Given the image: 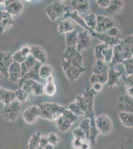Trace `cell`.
<instances>
[{
	"mask_svg": "<svg viewBox=\"0 0 133 149\" xmlns=\"http://www.w3.org/2000/svg\"><path fill=\"white\" fill-rule=\"evenodd\" d=\"M97 94L93 88L89 86H86L85 88L84 91L83 93V97L86 105V117H88L91 120V129L90 132L88 141L91 146H94L96 142V139L97 136L100 134L96 129L95 124V115L94 109V97Z\"/></svg>",
	"mask_w": 133,
	"mask_h": 149,
	"instance_id": "1",
	"label": "cell"
},
{
	"mask_svg": "<svg viewBox=\"0 0 133 149\" xmlns=\"http://www.w3.org/2000/svg\"><path fill=\"white\" fill-rule=\"evenodd\" d=\"M40 110V116L49 120H56L62 115L67 109L57 103L44 102L38 105Z\"/></svg>",
	"mask_w": 133,
	"mask_h": 149,
	"instance_id": "2",
	"label": "cell"
},
{
	"mask_svg": "<svg viewBox=\"0 0 133 149\" xmlns=\"http://www.w3.org/2000/svg\"><path fill=\"white\" fill-rule=\"evenodd\" d=\"M20 111V104L16 100L7 105H4L0 114L6 122H13L19 116Z\"/></svg>",
	"mask_w": 133,
	"mask_h": 149,
	"instance_id": "3",
	"label": "cell"
},
{
	"mask_svg": "<svg viewBox=\"0 0 133 149\" xmlns=\"http://www.w3.org/2000/svg\"><path fill=\"white\" fill-rule=\"evenodd\" d=\"M69 7L58 1L50 3L46 7L44 12L52 21H55L66 13Z\"/></svg>",
	"mask_w": 133,
	"mask_h": 149,
	"instance_id": "4",
	"label": "cell"
},
{
	"mask_svg": "<svg viewBox=\"0 0 133 149\" xmlns=\"http://www.w3.org/2000/svg\"><path fill=\"white\" fill-rule=\"evenodd\" d=\"M61 66L64 74L67 77L71 83H74L78 80L82 73L86 71V69L84 68H79L62 58Z\"/></svg>",
	"mask_w": 133,
	"mask_h": 149,
	"instance_id": "5",
	"label": "cell"
},
{
	"mask_svg": "<svg viewBox=\"0 0 133 149\" xmlns=\"http://www.w3.org/2000/svg\"><path fill=\"white\" fill-rule=\"evenodd\" d=\"M62 58L79 68H84L83 56L77 51L76 46H67L65 51L63 53Z\"/></svg>",
	"mask_w": 133,
	"mask_h": 149,
	"instance_id": "6",
	"label": "cell"
},
{
	"mask_svg": "<svg viewBox=\"0 0 133 149\" xmlns=\"http://www.w3.org/2000/svg\"><path fill=\"white\" fill-rule=\"evenodd\" d=\"M96 129L100 134L107 135L110 134L112 129V122L107 115L102 114L95 119Z\"/></svg>",
	"mask_w": 133,
	"mask_h": 149,
	"instance_id": "7",
	"label": "cell"
},
{
	"mask_svg": "<svg viewBox=\"0 0 133 149\" xmlns=\"http://www.w3.org/2000/svg\"><path fill=\"white\" fill-rule=\"evenodd\" d=\"M13 53L0 51V74L6 78H8V69L14 62Z\"/></svg>",
	"mask_w": 133,
	"mask_h": 149,
	"instance_id": "8",
	"label": "cell"
},
{
	"mask_svg": "<svg viewBox=\"0 0 133 149\" xmlns=\"http://www.w3.org/2000/svg\"><path fill=\"white\" fill-rule=\"evenodd\" d=\"M118 111L133 113V98L127 93L121 95L116 103Z\"/></svg>",
	"mask_w": 133,
	"mask_h": 149,
	"instance_id": "9",
	"label": "cell"
},
{
	"mask_svg": "<svg viewBox=\"0 0 133 149\" xmlns=\"http://www.w3.org/2000/svg\"><path fill=\"white\" fill-rule=\"evenodd\" d=\"M3 2L6 12L12 16H19L24 10V4L19 0H7Z\"/></svg>",
	"mask_w": 133,
	"mask_h": 149,
	"instance_id": "10",
	"label": "cell"
},
{
	"mask_svg": "<svg viewBox=\"0 0 133 149\" xmlns=\"http://www.w3.org/2000/svg\"><path fill=\"white\" fill-rule=\"evenodd\" d=\"M96 26L94 32L98 33H103L106 32L111 27L114 26V22L108 17L99 15L96 16Z\"/></svg>",
	"mask_w": 133,
	"mask_h": 149,
	"instance_id": "11",
	"label": "cell"
},
{
	"mask_svg": "<svg viewBox=\"0 0 133 149\" xmlns=\"http://www.w3.org/2000/svg\"><path fill=\"white\" fill-rule=\"evenodd\" d=\"M89 33L91 34V36L93 37H95L96 39L102 41L103 43H104L105 44L110 47H114L119 44L121 41V35L118 36L117 37H113L108 36L106 33H98L94 32V31H91Z\"/></svg>",
	"mask_w": 133,
	"mask_h": 149,
	"instance_id": "12",
	"label": "cell"
},
{
	"mask_svg": "<svg viewBox=\"0 0 133 149\" xmlns=\"http://www.w3.org/2000/svg\"><path fill=\"white\" fill-rule=\"evenodd\" d=\"M38 116H40V110L38 107L36 105L29 107L22 113L24 122L29 124L35 123Z\"/></svg>",
	"mask_w": 133,
	"mask_h": 149,
	"instance_id": "13",
	"label": "cell"
},
{
	"mask_svg": "<svg viewBox=\"0 0 133 149\" xmlns=\"http://www.w3.org/2000/svg\"><path fill=\"white\" fill-rule=\"evenodd\" d=\"M122 71H117L114 67H109L107 72V81L106 85L108 88H112L121 83Z\"/></svg>",
	"mask_w": 133,
	"mask_h": 149,
	"instance_id": "14",
	"label": "cell"
},
{
	"mask_svg": "<svg viewBox=\"0 0 133 149\" xmlns=\"http://www.w3.org/2000/svg\"><path fill=\"white\" fill-rule=\"evenodd\" d=\"M91 45V40L89 37L88 31L84 30L78 32V41L76 49L80 52L83 50H86Z\"/></svg>",
	"mask_w": 133,
	"mask_h": 149,
	"instance_id": "15",
	"label": "cell"
},
{
	"mask_svg": "<svg viewBox=\"0 0 133 149\" xmlns=\"http://www.w3.org/2000/svg\"><path fill=\"white\" fill-rule=\"evenodd\" d=\"M11 26H15V21L13 16L0 9V35H2Z\"/></svg>",
	"mask_w": 133,
	"mask_h": 149,
	"instance_id": "16",
	"label": "cell"
},
{
	"mask_svg": "<svg viewBox=\"0 0 133 149\" xmlns=\"http://www.w3.org/2000/svg\"><path fill=\"white\" fill-rule=\"evenodd\" d=\"M124 60V42H121L113 47V57L111 63L109 65V67H114L116 65L121 63Z\"/></svg>",
	"mask_w": 133,
	"mask_h": 149,
	"instance_id": "17",
	"label": "cell"
},
{
	"mask_svg": "<svg viewBox=\"0 0 133 149\" xmlns=\"http://www.w3.org/2000/svg\"><path fill=\"white\" fill-rule=\"evenodd\" d=\"M42 63H40L38 61H36L35 66L28 73L20 78V80L19 81V87L20 86V85L22 84V83L25 80H33L37 82H40L42 79H41L39 77V68Z\"/></svg>",
	"mask_w": 133,
	"mask_h": 149,
	"instance_id": "18",
	"label": "cell"
},
{
	"mask_svg": "<svg viewBox=\"0 0 133 149\" xmlns=\"http://www.w3.org/2000/svg\"><path fill=\"white\" fill-rule=\"evenodd\" d=\"M22 76V70L20 64L13 62L8 69V78L13 83H19Z\"/></svg>",
	"mask_w": 133,
	"mask_h": 149,
	"instance_id": "19",
	"label": "cell"
},
{
	"mask_svg": "<svg viewBox=\"0 0 133 149\" xmlns=\"http://www.w3.org/2000/svg\"><path fill=\"white\" fill-rule=\"evenodd\" d=\"M31 47V54L37 61L43 64L47 61V53L42 47L38 45H33Z\"/></svg>",
	"mask_w": 133,
	"mask_h": 149,
	"instance_id": "20",
	"label": "cell"
},
{
	"mask_svg": "<svg viewBox=\"0 0 133 149\" xmlns=\"http://www.w3.org/2000/svg\"><path fill=\"white\" fill-rule=\"evenodd\" d=\"M31 54V47L27 45L22 46L19 50L13 53L14 62L21 64Z\"/></svg>",
	"mask_w": 133,
	"mask_h": 149,
	"instance_id": "21",
	"label": "cell"
},
{
	"mask_svg": "<svg viewBox=\"0 0 133 149\" xmlns=\"http://www.w3.org/2000/svg\"><path fill=\"white\" fill-rule=\"evenodd\" d=\"M124 42V60L129 59L133 58V36H126Z\"/></svg>",
	"mask_w": 133,
	"mask_h": 149,
	"instance_id": "22",
	"label": "cell"
},
{
	"mask_svg": "<svg viewBox=\"0 0 133 149\" xmlns=\"http://www.w3.org/2000/svg\"><path fill=\"white\" fill-rule=\"evenodd\" d=\"M15 100V92L0 86V102L7 105Z\"/></svg>",
	"mask_w": 133,
	"mask_h": 149,
	"instance_id": "23",
	"label": "cell"
},
{
	"mask_svg": "<svg viewBox=\"0 0 133 149\" xmlns=\"http://www.w3.org/2000/svg\"><path fill=\"white\" fill-rule=\"evenodd\" d=\"M71 5L78 13L86 14L90 9L89 1L88 0H73Z\"/></svg>",
	"mask_w": 133,
	"mask_h": 149,
	"instance_id": "24",
	"label": "cell"
},
{
	"mask_svg": "<svg viewBox=\"0 0 133 149\" xmlns=\"http://www.w3.org/2000/svg\"><path fill=\"white\" fill-rule=\"evenodd\" d=\"M108 70V67L103 60L96 59L92 68V72L93 74H104L107 73Z\"/></svg>",
	"mask_w": 133,
	"mask_h": 149,
	"instance_id": "25",
	"label": "cell"
},
{
	"mask_svg": "<svg viewBox=\"0 0 133 149\" xmlns=\"http://www.w3.org/2000/svg\"><path fill=\"white\" fill-rule=\"evenodd\" d=\"M36 60L31 55H29L27 59L20 64L22 70L21 78L24 76L26 73H28L33 68L34 66L36 65Z\"/></svg>",
	"mask_w": 133,
	"mask_h": 149,
	"instance_id": "26",
	"label": "cell"
},
{
	"mask_svg": "<svg viewBox=\"0 0 133 149\" xmlns=\"http://www.w3.org/2000/svg\"><path fill=\"white\" fill-rule=\"evenodd\" d=\"M57 91V87L54 83V78L52 76L47 79L45 85L44 86V95L47 97L53 96Z\"/></svg>",
	"mask_w": 133,
	"mask_h": 149,
	"instance_id": "27",
	"label": "cell"
},
{
	"mask_svg": "<svg viewBox=\"0 0 133 149\" xmlns=\"http://www.w3.org/2000/svg\"><path fill=\"white\" fill-rule=\"evenodd\" d=\"M64 16L65 17H71L76 22H77L79 26L83 27L85 30L88 31V32L90 31L89 29L88 28L85 23L84 19L79 16V13L76 10H74V12H71L70 11L69 9H68L66 13L64 14Z\"/></svg>",
	"mask_w": 133,
	"mask_h": 149,
	"instance_id": "28",
	"label": "cell"
},
{
	"mask_svg": "<svg viewBox=\"0 0 133 149\" xmlns=\"http://www.w3.org/2000/svg\"><path fill=\"white\" fill-rule=\"evenodd\" d=\"M120 120L123 125L129 128L133 126V114L126 112L118 111Z\"/></svg>",
	"mask_w": 133,
	"mask_h": 149,
	"instance_id": "29",
	"label": "cell"
},
{
	"mask_svg": "<svg viewBox=\"0 0 133 149\" xmlns=\"http://www.w3.org/2000/svg\"><path fill=\"white\" fill-rule=\"evenodd\" d=\"M123 1L121 0H111L110 1L108 7L104 9L105 11L109 14H114L119 12L123 7Z\"/></svg>",
	"mask_w": 133,
	"mask_h": 149,
	"instance_id": "30",
	"label": "cell"
},
{
	"mask_svg": "<svg viewBox=\"0 0 133 149\" xmlns=\"http://www.w3.org/2000/svg\"><path fill=\"white\" fill-rule=\"evenodd\" d=\"M75 29L72 22L69 20H64L60 22L58 26V32L60 34L71 32Z\"/></svg>",
	"mask_w": 133,
	"mask_h": 149,
	"instance_id": "31",
	"label": "cell"
},
{
	"mask_svg": "<svg viewBox=\"0 0 133 149\" xmlns=\"http://www.w3.org/2000/svg\"><path fill=\"white\" fill-rule=\"evenodd\" d=\"M78 31L77 29H75L71 32L66 33V41L67 46H76L78 41Z\"/></svg>",
	"mask_w": 133,
	"mask_h": 149,
	"instance_id": "32",
	"label": "cell"
},
{
	"mask_svg": "<svg viewBox=\"0 0 133 149\" xmlns=\"http://www.w3.org/2000/svg\"><path fill=\"white\" fill-rule=\"evenodd\" d=\"M56 125L58 129L62 132H66L71 128L72 123L68 120L63 116H61L56 120Z\"/></svg>",
	"mask_w": 133,
	"mask_h": 149,
	"instance_id": "33",
	"label": "cell"
},
{
	"mask_svg": "<svg viewBox=\"0 0 133 149\" xmlns=\"http://www.w3.org/2000/svg\"><path fill=\"white\" fill-rule=\"evenodd\" d=\"M53 70L50 65L48 64H42L39 68V74L41 79L47 80L48 78L52 76Z\"/></svg>",
	"mask_w": 133,
	"mask_h": 149,
	"instance_id": "34",
	"label": "cell"
},
{
	"mask_svg": "<svg viewBox=\"0 0 133 149\" xmlns=\"http://www.w3.org/2000/svg\"><path fill=\"white\" fill-rule=\"evenodd\" d=\"M41 137L40 132H36L31 137L28 144V149H37L40 147V139Z\"/></svg>",
	"mask_w": 133,
	"mask_h": 149,
	"instance_id": "35",
	"label": "cell"
},
{
	"mask_svg": "<svg viewBox=\"0 0 133 149\" xmlns=\"http://www.w3.org/2000/svg\"><path fill=\"white\" fill-rule=\"evenodd\" d=\"M79 128L84 132L86 135V139L88 140L91 129V120L88 117H86L79 123Z\"/></svg>",
	"mask_w": 133,
	"mask_h": 149,
	"instance_id": "36",
	"label": "cell"
},
{
	"mask_svg": "<svg viewBox=\"0 0 133 149\" xmlns=\"http://www.w3.org/2000/svg\"><path fill=\"white\" fill-rule=\"evenodd\" d=\"M107 81V73L104 74H93L90 78V82L91 85L94 83H99L104 85Z\"/></svg>",
	"mask_w": 133,
	"mask_h": 149,
	"instance_id": "37",
	"label": "cell"
},
{
	"mask_svg": "<svg viewBox=\"0 0 133 149\" xmlns=\"http://www.w3.org/2000/svg\"><path fill=\"white\" fill-rule=\"evenodd\" d=\"M84 20L86 26L89 29L90 31H94L96 27L97 22L96 15L95 14H90L89 15L86 16V17H85Z\"/></svg>",
	"mask_w": 133,
	"mask_h": 149,
	"instance_id": "38",
	"label": "cell"
},
{
	"mask_svg": "<svg viewBox=\"0 0 133 149\" xmlns=\"http://www.w3.org/2000/svg\"><path fill=\"white\" fill-rule=\"evenodd\" d=\"M15 92V100L20 103V104L25 103L29 98L28 93L21 88H19Z\"/></svg>",
	"mask_w": 133,
	"mask_h": 149,
	"instance_id": "39",
	"label": "cell"
},
{
	"mask_svg": "<svg viewBox=\"0 0 133 149\" xmlns=\"http://www.w3.org/2000/svg\"><path fill=\"white\" fill-rule=\"evenodd\" d=\"M113 47L107 46L103 49L102 56L103 61L105 64L109 65L113 57Z\"/></svg>",
	"mask_w": 133,
	"mask_h": 149,
	"instance_id": "40",
	"label": "cell"
},
{
	"mask_svg": "<svg viewBox=\"0 0 133 149\" xmlns=\"http://www.w3.org/2000/svg\"><path fill=\"white\" fill-rule=\"evenodd\" d=\"M34 81H35L33 80H25V81H24L22 84L20 85V86L19 87V88H21L24 90L28 93L29 97L33 95L32 92V87Z\"/></svg>",
	"mask_w": 133,
	"mask_h": 149,
	"instance_id": "41",
	"label": "cell"
},
{
	"mask_svg": "<svg viewBox=\"0 0 133 149\" xmlns=\"http://www.w3.org/2000/svg\"><path fill=\"white\" fill-rule=\"evenodd\" d=\"M33 95L39 96L44 95V85L37 81H34L32 87Z\"/></svg>",
	"mask_w": 133,
	"mask_h": 149,
	"instance_id": "42",
	"label": "cell"
},
{
	"mask_svg": "<svg viewBox=\"0 0 133 149\" xmlns=\"http://www.w3.org/2000/svg\"><path fill=\"white\" fill-rule=\"evenodd\" d=\"M125 67V73L127 76L133 74V58L124 60L122 62Z\"/></svg>",
	"mask_w": 133,
	"mask_h": 149,
	"instance_id": "43",
	"label": "cell"
},
{
	"mask_svg": "<svg viewBox=\"0 0 133 149\" xmlns=\"http://www.w3.org/2000/svg\"><path fill=\"white\" fill-rule=\"evenodd\" d=\"M108 45H107L104 43L96 45L94 47V52L95 57L96 59H100L103 60V58L102 56V51L103 49L107 47Z\"/></svg>",
	"mask_w": 133,
	"mask_h": 149,
	"instance_id": "44",
	"label": "cell"
},
{
	"mask_svg": "<svg viewBox=\"0 0 133 149\" xmlns=\"http://www.w3.org/2000/svg\"><path fill=\"white\" fill-rule=\"evenodd\" d=\"M75 102L78 105L81 110L85 113L86 111V105L84 102L83 94H78L76 96V100L75 101Z\"/></svg>",
	"mask_w": 133,
	"mask_h": 149,
	"instance_id": "45",
	"label": "cell"
},
{
	"mask_svg": "<svg viewBox=\"0 0 133 149\" xmlns=\"http://www.w3.org/2000/svg\"><path fill=\"white\" fill-rule=\"evenodd\" d=\"M62 116L64 118H65L66 119H67L71 123H74L78 120V116L75 115L69 109H66Z\"/></svg>",
	"mask_w": 133,
	"mask_h": 149,
	"instance_id": "46",
	"label": "cell"
},
{
	"mask_svg": "<svg viewBox=\"0 0 133 149\" xmlns=\"http://www.w3.org/2000/svg\"><path fill=\"white\" fill-rule=\"evenodd\" d=\"M69 110H70L73 113H74L77 116H85L86 114L84 112H83L81 109H79V107L76 104L75 102L70 104L69 107H68Z\"/></svg>",
	"mask_w": 133,
	"mask_h": 149,
	"instance_id": "47",
	"label": "cell"
},
{
	"mask_svg": "<svg viewBox=\"0 0 133 149\" xmlns=\"http://www.w3.org/2000/svg\"><path fill=\"white\" fill-rule=\"evenodd\" d=\"M72 135L74 137L75 139L84 141L87 140L86 135L81 129L78 127L77 128L74 129L72 131Z\"/></svg>",
	"mask_w": 133,
	"mask_h": 149,
	"instance_id": "48",
	"label": "cell"
},
{
	"mask_svg": "<svg viewBox=\"0 0 133 149\" xmlns=\"http://www.w3.org/2000/svg\"><path fill=\"white\" fill-rule=\"evenodd\" d=\"M47 139L49 144L53 146H55L59 142V137L55 133H50L47 136Z\"/></svg>",
	"mask_w": 133,
	"mask_h": 149,
	"instance_id": "49",
	"label": "cell"
},
{
	"mask_svg": "<svg viewBox=\"0 0 133 149\" xmlns=\"http://www.w3.org/2000/svg\"><path fill=\"white\" fill-rule=\"evenodd\" d=\"M105 33H106L108 36L113 37H117V36L121 35L119 29L115 26L111 27Z\"/></svg>",
	"mask_w": 133,
	"mask_h": 149,
	"instance_id": "50",
	"label": "cell"
},
{
	"mask_svg": "<svg viewBox=\"0 0 133 149\" xmlns=\"http://www.w3.org/2000/svg\"><path fill=\"white\" fill-rule=\"evenodd\" d=\"M126 88H131L133 86V74L126 76L123 78Z\"/></svg>",
	"mask_w": 133,
	"mask_h": 149,
	"instance_id": "51",
	"label": "cell"
},
{
	"mask_svg": "<svg viewBox=\"0 0 133 149\" xmlns=\"http://www.w3.org/2000/svg\"><path fill=\"white\" fill-rule=\"evenodd\" d=\"M96 2L100 7L105 9L107 8L109 5L110 0H97Z\"/></svg>",
	"mask_w": 133,
	"mask_h": 149,
	"instance_id": "52",
	"label": "cell"
},
{
	"mask_svg": "<svg viewBox=\"0 0 133 149\" xmlns=\"http://www.w3.org/2000/svg\"><path fill=\"white\" fill-rule=\"evenodd\" d=\"M103 88V85L99 83H94L92 85V88L95 92L98 93L101 92Z\"/></svg>",
	"mask_w": 133,
	"mask_h": 149,
	"instance_id": "53",
	"label": "cell"
},
{
	"mask_svg": "<svg viewBox=\"0 0 133 149\" xmlns=\"http://www.w3.org/2000/svg\"><path fill=\"white\" fill-rule=\"evenodd\" d=\"M48 144H49V142H48V141L47 139V137L41 136L40 139V143H39L40 147L44 148L45 146H46Z\"/></svg>",
	"mask_w": 133,
	"mask_h": 149,
	"instance_id": "54",
	"label": "cell"
},
{
	"mask_svg": "<svg viewBox=\"0 0 133 149\" xmlns=\"http://www.w3.org/2000/svg\"><path fill=\"white\" fill-rule=\"evenodd\" d=\"M83 141L78 140V139H74V140L72 142V145L76 149H79L81 147V145L83 143Z\"/></svg>",
	"mask_w": 133,
	"mask_h": 149,
	"instance_id": "55",
	"label": "cell"
},
{
	"mask_svg": "<svg viewBox=\"0 0 133 149\" xmlns=\"http://www.w3.org/2000/svg\"><path fill=\"white\" fill-rule=\"evenodd\" d=\"M83 141L82 144L81 145V147L79 149H90V146L88 142H86V141Z\"/></svg>",
	"mask_w": 133,
	"mask_h": 149,
	"instance_id": "56",
	"label": "cell"
},
{
	"mask_svg": "<svg viewBox=\"0 0 133 149\" xmlns=\"http://www.w3.org/2000/svg\"><path fill=\"white\" fill-rule=\"evenodd\" d=\"M127 91V94L129 95L131 97H133V88H126Z\"/></svg>",
	"mask_w": 133,
	"mask_h": 149,
	"instance_id": "57",
	"label": "cell"
},
{
	"mask_svg": "<svg viewBox=\"0 0 133 149\" xmlns=\"http://www.w3.org/2000/svg\"><path fill=\"white\" fill-rule=\"evenodd\" d=\"M43 149H54V146H53L51 144H48L46 146L43 148Z\"/></svg>",
	"mask_w": 133,
	"mask_h": 149,
	"instance_id": "58",
	"label": "cell"
},
{
	"mask_svg": "<svg viewBox=\"0 0 133 149\" xmlns=\"http://www.w3.org/2000/svg\"><path fill=\"white\" fill-rule=\"evenodd\" d=\"M121 149H125V147H124V145H122V147L121 148Z\"/></svg>",
	"mask_w": 133,
	"mask_h": 149,
	"instance_id": "59",
	"label": "cell"
},
{
	"mask_svg": "<svg viewBox=\"0 0 133 149\" xmlns=\"http://www.w3.org/2000/svg\"><path fill=\"white\" fill-rule=\"evenodd\" d=\"M37 149H43V148L42 147H39Z\"/></svg>",
	"mask_w": 133,
	"mask_h": 149,
	"instance_id": "60",
	"label": "cell"
}]
</instances>
